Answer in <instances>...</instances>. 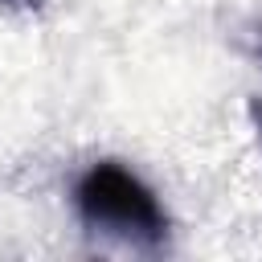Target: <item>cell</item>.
Masks as SVG:
<instances>
[{
	"mask_svg": "<svg viewBox=\"0 0 262 262\" xmlns=\"http://www.w3.org/2000/svg\"><path fill=\"white\" fill-rule=\"evenodd\" d=\"M78 209L86 225L123 233L135 242H156L168 229V217L156 205V196L123 164H94L78 184Z\"/></svg>",
	"mask_w": 262,
	"mask_h": 262,
	"instance_id": "obj_1",
	"label": "cell"
},
{
	"mask_svg": "<svg viewBox=\"0 0 262 262\" xmlns=\"http://www.w3.org/2000/svg\"><path fill=\"white\" fill-rule=\"evenodd\" d=\"M254 123H258V127H262V98H258V102H254Z\"/></svg>",
	"mask_w": 262,
	"mask_h": 262,
	"instance_id": "obj_2",
	"label": "cell"
}]
</instances>
